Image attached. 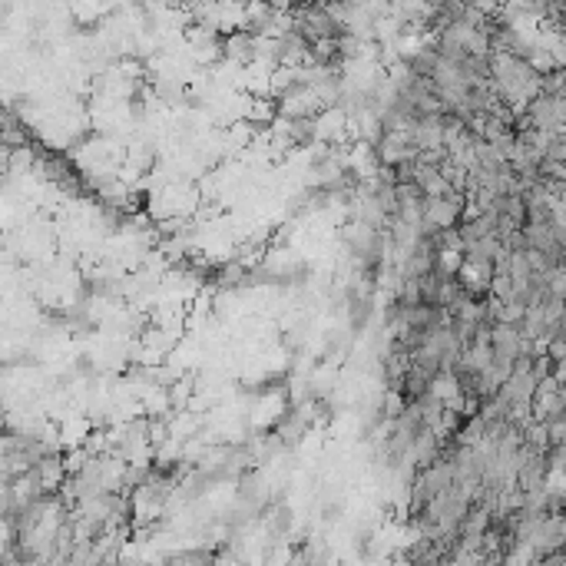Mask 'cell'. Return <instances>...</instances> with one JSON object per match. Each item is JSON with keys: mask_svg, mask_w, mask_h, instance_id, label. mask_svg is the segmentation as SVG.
I'll use <instances>...</instances> for the list:
<instances>
[{"mask_svg": "<svg viewBox=\"0 0 566 566\" xmlns=\"http://www.w3.org/2000/svg\"><path fill=\"white\" fill-rule=\"evenodd\" d=\"M554 374H556V378H560V381L566 384V358L554 361Z\"/></svg>", "mask_w": 566, "mask_h": 566, "instance_id": "1", "label": "cell"}]
</instances>
